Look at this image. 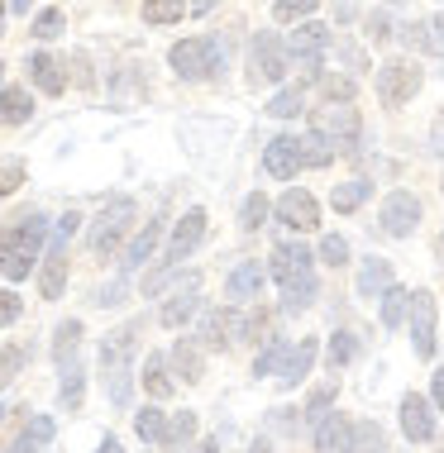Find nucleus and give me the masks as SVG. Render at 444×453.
Wrapping results in <instances>:
<instances>
[{"label":"nucleus","mask_w":444,"mask_h":453,"mask_svg":"<svg viewBox=\"0 0 444 453\" xmlns=\"http://www.w3.org/2000/svg\"><path fill=\"white\" fill-rule=\"evenodd\" d=\"M82 387H86V367L67 358V372H63V406H67V411L82 406Z\"/></svg>","instance_id":"obj_37"},{"label":"nucleus","mask_w":444,"mask_h":453,"mask_svg":"<svg viewBox=\"0 0 444 453\" xmlns=\"http://www.w3.org/2000/svg\"><path fill=\"white\" fill-rule=\"evenodd\" d=\"M268 273L277 281H292L301 273H311V249H301V243H277L273 249V263H268Z\"/></svg>","instance_id":"obj_20"},{"label":"nucleus","mask_w":444,"mask_h":453,"mask_svg":"<svg viewBox=\"0 0 444 453\" xmlns=\"http://www.w3.org/2000/svg\"><path fill=\"white\" fill-rule=\"evenodd\" d=\"M129 225H134V201L129 196H115L101 211V219L91 225V253L96 258H110V253L120 249V239L129 234Z\"/></svg>","instance_id":"obj_4"},{"label":"nucleus","mask_w":444,"mask_h":453,"mask_svg":"<svg viewBox=\"0 0 444 453\" xmlns=\"http://www.w3.org/2000/svg\"><path fill=\"white\" fill-rule=\"evenodd\" d=\"M387 29H392V24H387V15H382V10H378V15L368 19V39H373V43H387V39H392Z\"/></svg>","instance_id":"obj_50"},{"label":"nucleus","mask_w":444,"mask_h":453,"mask_svg":"<svg viewBox=\"0 0 444 453\" xmlns=\"http://www.w3.org/2000/svg\"><path fill=\"white\" fill-rule=\"evenodd\" d=\"M172 367H177L182 382H201L206 377V353L196 339H177V349H172Z\"/></svg>","instance_id":"obj_23"},{"label":"nucleus","mask_w":444,"mask_h":453,"mask_svg":"<svg viewBox=\"0 0 444 453\" xmlns=\"http://www.w3.org/2000/svg\"><path fill=\"white\" fill-rule=\"evenodd\" d=\"M392 287V263L387 258H368L363 263V273H359V296H382V291Z\"/></svg>","instance_id":"obj_27"},{"label":"nucleus","mask_w":444,"mask_h":453,"mask_svg":"<svg viewBox=\"0 0 444 453\" xmlns=\"http://www.w3.org/2000/svg\"><path fill=\"white\" fill-rule=\"evenodd\" d=\"M191 10H196V15H211V10H215V0H191Z\"/></svg>","instance_id":"obj_56"},{"label":"nucleus","mask_w":444,"mask_h":453,"mask_svg":"<svg viewBox=\"0 0 444 453\" xmlns=\"http://www.w3.org/2000/svg\"><path fill=\"white\" fill-rule=\"evenodd\" d=\"M263 263H239L230 273V281H225V296L234 301V305H244V301H258V291H263Z\"/></svg>","instance_id":"obj_19"},{"label":"nucleus","mask_w":444,"mask_h":453,"mask_svg":"<svg viewBox=\"0 0 444 453\" xmlns=\"http://www.w3.org/2000/svg\"><path fill=\"white\" fill-rule=\"evenodd\" d=\"M201 239H206V211H187L177 219V229H172V239H167V263L163 267H177L182 258H191Z\"/></svg>","instance_id":"obj_11"},{"label":"nucleus","mask_w":444,"mask_h":453,"mask_svg":"<svg viewBox=\"0 0 444 453\" xmlns=\"http://www.w3.org/2000/svg\"><path fill=\"white\" fill-rule=\"evenodd\" d=\"M67 287V253H63V239H53V249H48V258L39 267V291L43 301H58Z\"/></svg>","instance_id":"obj_18"},{"label":"nucleus","mask_w":444,"mask_h":453,"mask_svg":"<svg viewBox=\"0 0 444 453\" xmlns=\"http://www.w3.org/2000/svg\"><path fill=\"white\" fill-rule=\"evenodd\" d=\"M239 334H244L239 305H230V311H215V315H206V320H201V339H206L211 349H230Z\"/></svg>","instance_id":"obj_15"},{"label":"nucleus","mask_w":444,"mask_h":453,"mask_svg":"<svg viewBox=\"0 0 444 453\" xmlns=\"http://www.w3.org/2000/svg\"><path fill=\"white\" fill-rule=\"evenodd\" d=\"M134 339H139V325L110 329V334L101 339V372L110 377V396H115V401H129V353H134Z\"/></svg>","instance_id":"obj_2"},{"label":"nucleus","mask_w":444,"mask_h":453,"mask_svg":"<svg viewBox=\"0 0 444 453\" xmlns=\"http://www.w3.org/2000/svg\"><path fill=\"white\" fill-rule=\"evenodd\" d=\"M430 149H435V153H444V115L435 119V129H430Z\"/></svg>","instance_id":"obj_52"},{"label":"nucleus","mask_w":444,"mask_h":453,"mask_svg":"<svg viewBox=\"0 0 444 453\" xmlns=\"http://www.w3.org/2000/svg\"><path fill=\"white\" fill-rule=\"evenodd\" d=\"M411 344H416V358H435V296L430 291H411Z\"/></svg>","instance_id":"obj_9"},{"label":"nucleus","mask_w":444,"mask_h":453,"mask_svg":"<svg viewBox=\"0 0 444 453\" xmlns=\"http://www.w3.org/2000/svg\"><path fill=\"white\" fill-rule=\"evenodd\" d=\"M158 239H163V219H153V225H144L139 234L129 239V249H125V273H134L139 263H148V258H153Z\"/></svg>","instance_id":"obj_24"},{"label":"nucleus","mask_w":444,"mask_h":453,"mask_svg":"<svg viewBox=\"0 0 444 453\" xmlns=\"http://www.w3.org/2000/svg\"><path fill=\"white\" fill-rule=\"evenodd\" d=\"M268 115L273 119H292V115H301V91H282V96H273V105H268Z\"/></svg>","instance_id":"obj_46"},{"label":"nucleus","mask_w":444,"mask_h":453,"mask_svg":"<svg viewBox=\"0 0 444 453\" xmlns=\"http://www.w3.org/2000/svg\"><path fill=\"white\" fill-rule=\"evenodd\" d=\"M263 167H268V173H273L277 181H292V177H296V167H301V157H296V139H287V134H282V139L268 143Z\"/></svg>","instance_id":"obj_21"},{"label":"nucleus","mask_w":444,"mask_h":453,"mask_svg":"<svg viewBox=\"0 0 444 453\" xmlns=\"http://www.w3.org/2000/svg\"><path fill=\"white\" fill-rule=\"evenodd\" d=\"M34 115V96L24 87H5L0 91V125H24Z\"/></svg>","instance_id":"obj_26"},{"label":"nucleus","mask_w":444,"mask_h":453,"mask_svg":"<svg viewBox=\"0 0 444 453\" xmlns=\"http://www.w3.org/2000/svg\"><path fill=\"white\" fill-rule=\"evenodd\" d=\"M330 367H349L359 358V334H349V329H339V334H330Z\"/></svg>","instance_id":"obj_31"},{"label":"nucleus","mask_w":444,"mask_h":453,"mask_svg":"<svg viewBox=\"0 0 444 453\" xmlns=\"http://www.w3.org/2000/svg\"><path fill=\"white\" fill-rule=\"evenodd\" d=\"M325 43H330V29L325 24H315V19H306V24H296V29L282 39V48H287V58H296V63H315L320 53H325Z\"/></svg>","instance_id":"obj_12"},{"label":"nucleus","mask_w":444,"mask_h":453,"mask_svg":"<svg viewBox=\"0 0 444 453\" xmlns=\"http://www.w3.org/2000/svg\"><path fill=\"white\" fill-rule=\"evenodd\" d=\"M5 5H10V10H19V15H24V10L34 5V0H5Z\"/></svg>","instance_id":"obj_59"},{"label":"nucleus","mask_w":444,"mask_h":453,"mask_svg":"<svg viewBox=\"0 0 444 453\" xmlns=\"http://www.w3.org/2000/svg\"><path fill=\"white\" fill-rule=\"evenodd\" d=\"M101 453H125V449H120V439H101Z\"/></svg>","instance_id":"obj_57"},{"label":"nucleus","mask_w":444,"mask_h":453,"mask_svg":"<svg viewBox=\"0 0 444 453\" xmlns=\"http://www.w3.org/2000/svg\"><path fill=\"white\" fill-rule=\"evenodd\" d=\"M315 453H354V425L344 415H325L315 425Z\"/></svg>","instance_id":"obj_17"},{"label":"nucleus","mask_w":444,"mask_h":453,"mask_svg":"<svg viewBox=\"0 0 444 453\" xmlns=\"http://www.w3.org/2000/svg\"><path fill=\"white\" fill-rule=\"evenodd\" d=\"M335 396H339V382L330 377V382H320V387L311 391V401H306V415H311V420H320V411H325Z\"/></svg>","instance_id":"obj_43"},{"label":"nucleus","mask_w":444,"mask_h":453,"mask_svg":"<svg viewBox=\"0 0 444 453\" xmlns=\"http://www.w3.org/2000/svg\"><path fill=\"white\" fill-rule=\"evenodd\" d=\"M0 15H5V0H0Z\"/></svg>","instance_id":"obj_60"},{"label":"nucleus","mask_w":444,"mask_h":453,"mask_svg":"<svg viewBox=\"0 0 444 453\" xmlns=\"http://www.w3.org/2000/svg\"><path fill=\"white\" fill-rule=\"evenodd\" d=\"M163 425H167V415L158 406H144L134 415V430H139V439H148V444H163Z\"/></svg>","instance_id":"obj_34"},{"label":"nucleus","mask_w":444,"mask_h":453,"mask_svg":"<svg viewBox=\"0 0 444 453\" xmlns=\"http://www.w3.org/2000/svg\"><path fill=\"white\" fill-rule=\"evenodd\" d=\"M315 5H320V0H277L273 19H282V24H287V19H306V15H315Z\"/></svg>","instance_id":"obj_42"},{"label":"nucleus","mask_w":444,"mask_h":453,"mask_svg":"<svg viewBox=\"0 0 444 453\" xmlns=\"http://www.w3.org/2000/svg\"><path fill=\"white\" fill-rule=\"evenodd\" d=\"M77 339H82V320H63V325H58V339H53V358H58V363L72 358Z\"/></svg>","instance_id":"obj_39"},{"label":"nucleus","mask_w":444,"mask_h":453,"mask_svg":"<svg viewBox=\"0 0 444 453\" xmlns=\"http://www.w3.org/2000/svg\"><path fill=\"white\" fill-rule=\"evenodd\" d=\"M191 453H220V449H215V439H201V444H196Z\"/></svg>","instance_id":"obj_58"},{"label":"nucleus","mask_w":444,"mask_h":453,"mask_svg":"<svg viewBox=\"0 0 444 453\" xmlns=\"http://www.w3.org/2000/svg\"><path fill=\"white\" fill-rule=\"evenodd\" d=\"M29 77H34V87L48 91V96H63V87H67L63 63H58L53 53H34V58H29Z\"/></svg>","instance_id":"obj_22"},{"label":"nucleus","mask_w":444,"mask_h":453,"mask_svg":"<svg viewBox=\"0 0 444 453\" xmlns=\"http://www.w3.org/2000/svg\"><path fill=\"white\" fill-rule=\"evenodd\" d=\"M296 157H301V167H330V143L320 134H306V139H296Z\"/></svg>","instance_id":"obj_32"},{"label":"nucleus","mask_w":444,"mask_h":453,"mask_svg":"<svg viewBox=\"0 0 444 453\" xmlns=\"http://www.w3.org/2000/svg\"><path fill=\"white\" fill-rule=\"evenodd\" d=\"M77 225H82L77 215H63V219H58V239H67V234H72V229H77Z\"/></svg>","instance_id":"obj_54"},{"label":"nucleus","mask_w":444,"mask_h":453,"mask_svg":"<svg viewBox=\"0 0 444 453\" xmlns=\"http://www.w3.org/2000/svg\"><path fill=\"white\" fill-rule=\"evenodd\" d=\"M320 91H325L330 105H349L359 87H354V77H325V81H320Z\"/></svg>","instance_id":"obj_40"},{"label":"nucleus","mask_w":444,"mask_h":453,"mask_svg":"<svg viewBox=\"0 0 444 453\" xmlns=\"http://www.w3.org/2000/svg\"><path fill=\"white\" fill-rule=\"evenodd\" d=\"M311 301H315V273H301V277L282 281V311L287 315H301Z\"/></svg>","instance_id":"obj_25"},{"label":"nucleus","mask_w":444,"mask_h":453,"mask_svg":"<svg viewBox=\"0 0 444 453\" xmlns=\"http://www.w3.org/2000/svg\"><path fill=\"white\" fill-rule=\"evenodd\" d=\"M354 439H359V444H354V453H387V439H382L378 425H359V430H354Z\"/></svg>","instance_id":"obj_44"},{"label":"nucleus","mask_w":444,"mask_h":453,"mask_svg":"<svg viewBox=\"0 0 444 453\" xmlns=\"http://www.w3.org/2000/svg\"><path fill=\"white\" fill-rule=\"evenodd\" d=\"M196 301H201V273H187V277H182V287L172 291L167 305H163V325H167V329H177L182 320H191Z\"/></svg>","instance_id":"obj_14"},{"label":"nucleus","mask_w":444,"mask_h":453,"mask_svg":"<svg viewBox=\"0 0 444 453\" xmlns=\"http://www.w3.org/2000/svg\"><path fill=\"white\" fill-rule=\"evenodd\" d=\"M421 81H425V72L416 67L411 58H392V63L378 67V101L387 110H401L416 91H421Z\"/></svg>","instance_id":"obj_3"},{"label":"nucleus","mask_w":444,"mask_h":453,"mask_svg":"<svg viewBox=\"0 0 444 453\" xmlns=\"http://www.w3.org/2000/svg\"><path fill=\"white\" fill-rule=\"evenodd\" d=\"M144 391L153 401H167L172 396V377H167V358H163V353H153V358L144 363Z\"/></svg>","instance_id":"obj_28"},{"label":"nucleus","mask_w":444,"mask_h":453,"mask_svg":"<svg viewBox=\"0 0 444 453\" xmlns=\"http://www.w3.org/2000/svg\"><path fill=\"white\" fill-rule=\"evenodd\" d=\"M378 225L387 229L392 239H406V234H416V225H421V201H416L411 191H392L387 201H382V215H378Z\"/></svg>","instance_id":"obj_8"},{"label":"nucleus","mask_w":444,"mask_h":453,"mask_svg":"<svg viewBox=\"0 0 444 453\" xmlns=\"http://www.w3.org/2000/svg\"><path fill=\"white\" fill-rule=\"evenodd\" d=\"M63 10H39V15H34V39L39 43H53L58 34H63Z\"/></svg>","instance_id":"obj_38"},{"label":"nucleus","mask_w":444,"mask_h":453,"mask_svg":"<svg viewBox=\"0 0 444 453\" xmlns=\"http://www.w3.org/2000/svg\"><path fill=\"white\" fill-rule=\"evenodd\" d=\"M263 219H268V196H263V191H253L249 201H244V215H239V225H244V229H258Z\"/></svg>","instance_id":"obj_45"},{"label":"nucleus","mask_w":444,"mask_h":453,"mask_svg":"<svg viewBox=\"0 0 444 453\" xmlns=\"http://www.w3.org/2000/svg\"><path fill=\"white\" fill-rule=\"evenodd\" d=\"M282 353H287V344H282V339H268L263 353L253 358V377H268V372H273V367L282 363Z\"/></svg>","instance_id":"obj_41"},{"label":"nucleus","mask_w":444,"mask_h":453,"mask_svg":"<svg viewBox=\"0 0 444 453\" xmlns=\"http://www.w3.org/2000/svg\"><path fill=\"white\" fill-rule=\"evenodd\" d=\"M359 110H354V105H320L315 110V115H311V134H320V139H325L330 143V149H335V143H339V149H354V143H359Z\"/></svg>","instance_id":"obj_7"},{"label":"nucleus","mask_w":444,"mask_h":453,"mask_svg":"<svg viewBox=\"0 0 444 453\" xmlns=\"http://www.w3.org/2000/svg\"><path fill=\"white\" fill-rule=\"evenodd\" d=\"M287 77V48L277 34H253L249 43V87H273Z\"/></svg>","instance_id":"obj_5"},{"label":"nucleus","mask_w":444,"mask_h":453,"mask_svg":"<svg viewBox=\"0 0 444 453\" xmlns=\"http://www.w3.org/2000/svg\"><path fill=\"white\" fill-rule=\"evenodd\" d=\"M401 39H411L416 48H435V43H430V24H406Z\"/></svg>","instance_id":"obj_51"},{"label":"nucleus","mask_w":444,"mask_h":453,"mask_svg":"<svg viewBox=\"0 0 444 453\" xmlns=\"http://www.w3.org/2000/svg\"><path fill=\"white\" fill-rule=\"evenodd\" d=\"M363 201H368V181H344V187H335V196H330V205H335L339 215L359 211Z\"/></svg>","instance_id":"obj_35"},{"label":"nucleus","mask_w":444,"mask_h":453,"mask_svg":"<svg viewBox=\"0 0 444 453\" xmlns=\"http://www.w3.org/2000/svg\"><path fill=\"white\" fill-rule=\"evenodd\" d=\"M430 396H435V406L444 411V367L435 372V382H430Z\"/></svg>","instance_id":"obj_53"},{"label":"nucleus","mask_w":444,"mask_h":453,"mask_svg":"<svg viewBox=\"0 0 444 453\" xmlns=\"http://www.w3.org/2000/svg\"><path fill=\"white\" fill-rule=\"evenodd\" d=\"M315 353H320L315 339H296V349H292V353H282V363H277V387H296V382H306V372H311Z\"/></svg>","instance_id":"obj_16"},{"label":"nucleus","mask_w":444,"mask_h":453,"mask_svg":"<svg viewBox=\"0 0 444 453\" xmlns=\"http://www.w3.org/2000/svg\"><path fill=\"white\" fill-rule=\"evenodd\" d=\"M320 258H325L330 267H339V263H349V243H344L339 234H330V239H320Z\"/></svg>","instance_id":"obj_48"},{"label":"nucleus","mask_w":444,"mask_h":453,"mask_svg":"<svg viewBox=\"0 0 444 453\" xmlns=\"http://www.w3.org/2000/svg\"><path fill=\"white\" fill-rule=\"evenodd\" d=\"M430 29H435V39H430V43H435V48H444V10L435 15V24H430Z\"/></svg>","instance_id":"obj_55"},{"label":"nucleus","mask_w":444,"mask_h":453,"mask_svg":"<svg viewBox=\"0 0 444 453\" xmlns=\"http://www.w3.org/2000/svg\"><path fill=\"white\" fill-rule=\"evenodd\" d=\"M19 311H24V305H19V296H15V291H0V325H10Z\"/></svg>","instance_id":"obj_49"},{"label":"nucleus","mask_w":444,"mask_h":453,"mask_svg":"<svg viewBox=\"0 0 444 453\" xmlns=\"http://www.w3.org/2000/svg\"><path fill=\"white\" fill-rule=\"evenodd\" d=\"M406 305H411V296H406V287H387V291H382V325H387V329H401V320H406Z\"/></svg>","instance_id":"obj_30"},{"label":"nucleus","mask_w":444,"mask_h":453,"mask_svg":"<svg viewBox=\"0 0 444 453\" xmlns=\"http://www.w3.org/2000/svg\"><path fill=\"white\" fill-rule=\"evenodd\" d=\"M401 434L411 439V444H430V439H435V415H430V401L416 396V391H406V396H401Z\"/></svg>","instance_id":"obj_13"},{"label":"nucleus","mask_w":444,"mask_h":453,"mask_svg":"<svg viewBox=\"0 0 444 453\" xmlns=\"http://www.w3.org/2000/svg\"><path fill=\"white\" fill-rule=\"evenodd\" d=\"M167 63L182 81H201V77H215L220 72V53L211 39H182V43H172Z\"/></svg>","instance_id":"obj_6"},{"label":"nucleus","mask_w":444,"mask_h":453,"mask_svg":"<svg viewBox=\"0 0 444 453\" xmlns=\"http://www.w3.org/2000/svg\"><path fill=\"white\" fill-rule=\"evenodd\" d=\"M43 239H48V225H43L39 215L15 219L10 229H0V273H5V281H24V277L34 273Z\"/></svg>","instance_id":"obj_1"},{"label":"nucleus","mask_w":444,"mask_h":453,"mask_svg":"<svg viewBox=\"0 0 444 453\" xmlns=\"http://www.w3.org/2000/svg\"><path fill=\"white\" fill-rule=\"evenodd\" d=\"M48 439H53V420H48V415H34L29 430L15 439V449H10V453H34V449H43Z\"/></svg>","instance_id":"obj_29"},{"label":"nucleus","mask_w":444,"mask_h":453,"mask_svg":"<svg viewBox=\"0 0 444 453\" xmlns=\"http://www.w3.org/2000/svg\"><path fill=\"white\" fill-rule=\"evenodd\" d=\"M277 219L282 225H292V229H315L320 225V205H315V196L311 191H301V187H287L282 191V201H277Z\"/></svg>","instance_id":"obj_10"},{"label":"nucleus","mask_w":444,"mask_h":453,"mask_svg":"<svg viewBox=\"0 0 444 453\" xmlns=\"http://www.w3.org/2000/svg\"><path fill=\"white\" fill-rule=\"evenodd\" d=\"M19 187H24V163H19V157L0 163V196H10V191H19Z\"/></svg>","instance_id":"obj_47"},{"label":"nucleus","mask_w":444,"mask_h":453,"mask_svg":"<svg viewBox=\"0 0 444 453\" xmlns=\"http://www.w3.org/2000/svg\"><path fill=\"white\" fill-rule=\"evenodd\" d=\"M191 434H196V415H191V411H177V415H167V425H163V444H167V449L187 444Z\"/></svg>","instance_id":"obj_33"},{"label":"nucleus","mask_w":444,"mask_h":453,"mask_svg":"<svg viewBox=\"0 0 444 453\" xmlns=\"http://www.w3.org/2000/svg\"><path fill=\"white\" fill-rule=\"evenodd\" d=\"M0 77H5V63H0Z\"/></svg>","instance_id":"obj_61"},{"label":"nucleus","mask_w":444,"mask_h":453,"mask_svg":"<svg viewBox=\"0 0 444 453\" xmlns=\"http://www.w3.org/2000/svg\"><path fill=\"white\" fill-rule=\"evenodd\" d=\"M182 15H187L182 0H144V19L148 24H177Z\"/></svg>","instance_id":"obj_36"}]
</instances>
